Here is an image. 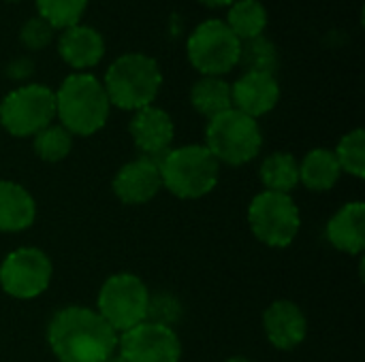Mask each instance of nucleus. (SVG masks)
<instances>
[{
    "label": "nucleus",
    "instance_id": "nucleus-1",
    "mask_svg": "<svg viewBox=\"0 0 365 362\" xmlns=\"http://www.w3.org/2000/svg\"><path fill=\"white\" fill-rule=\"evenodd\" d=\"M118 333L90 307H64L47 326V344L60 362H105L118 352Z\"/></svg>",
    "mask_w": 365,
    "mask_h": 362
},
{
    "label": "nucleus",
    "instance_id": "nucleus-2",
    "mask_svg": "<svg viewBox=\"0 0 365 362\" xmlns=\"http://www.w3.org/2000/svg\"><path fill=\"white\" fill-rule=\"evenodd\" d=\"M111 102L103 81L90 73L68 75L56 92V117L73 137H90L109 119Z\"/></svg>",
    "mask_w": 365,
    "mask_h": 362
},
{
    "label": "nucleus",
    "instance_id": "nucleus-3",
    "mask_svg": "<svg viewBox=\"0 0 365 362\" xmlns=\"http://www.w3.org/2000/svg\"><path fill=\"white\" fill-rule=\"evenodd\" d=\"M103 87L113 107L122 111H139L154 105L163 87V73L154 58L130 51L118 55L109 64Z\"/></svg>",
    "mask_w": 365,
    "mask_h": 362
},
{
    "label": "nucleus",
    "instance_id": "nucleus-4",
    "mask_svg": "<svg viewBox=\"0 0 365 362\" xmlns=\"http://www.w3.org/2000/svg\"><path fill=\"white\" fill-rule=\"evenodd\" d=\"M160 181L173 196L192 201L210 194L220 177V162L205 145H182L169 149L160 160Z\"/></svg>",
    "mask_w": 365,
    "mask_h": 362
},
{
    "label": "nucleus",
    "instance_id": "nucleus-5",
    "mask_svg": "<svg viewBox=\"0 0 365 362\" xmlns=\"http://www.w3.org/2000/svg\"><path fill=\"white\" fill-rule=\"evenodd\" d=\"M205 147L220 164L242 166L259 156L263 147V132L255 117H248L237 109H229L207 122Z\"/></svg>",
    "mask_w": 365,
    "mask_h": 362
},
{
    "label": "nucleus",
    "instance_id": "nucleus-6",
    "mask_svg": "<svg viewBox=\"0 0 365 362\" xmlns=\"http://www.w3.org/2000/svg\"><path fill=\"white\" fill-rule=\"evenodd\" d=\"M242 41L225 19L201 21L186 41V55L201 77H225L240 64Z\"/></svg>",
    "mask_w": 365,
    "mask_h": 362
},
{
    "label": "nucleus",
    "instance_id": "nucleus-7",
    "mask_svg": "<svg viewBox=\"0 0 365 362\" xmlns=\"http://www.w3.org/2000/svg\"><path fill=\"white\" fill-rule=\"evenodd\" d=\"M56 119V92L43 83H24L0 100V126L11 137H34Z\"/></svg>",
    "mask_w": 365,
    "mask_h": 362
},
{
    "label": "nucleus",
    "instance_id": "nucleus-8",
    "mask_svg": "<svg viewBox=\"0 0 365 362\" xmlns=\"http://www.w3.org/2000/svg\"><path fill=\"white\" fill-rule=\"evenodd\" d=\"M148 303L150 290L141 277L133 273H115L103 284L96 301V312L118 335H122L145 322Z\"/></svg>",
    "mask_w": 365,
    "mask_h": 362
},
{
    "label": "nucleus",
    "instance_id": "nucleus-9",
    "mask_svg": "<svg viewBox=\"0 0 365 362\" xmlns=\"http://www.w3.org/2000/svg\"><path fill=\"white\" fill-rule=\"evenodd\" d=\"M248 224L263 245L289 247L302 228V213L291 194L265 190L252 198L248 207Z\"/></svg>",
    "mask_w": 365,
    "mask_h": 362
},
{
    "label": "nucleus",
    "instance_id": "nucleus-10",
    "mask_svg": "<svg viewBox=\"0 0 365 362\" xmlns=\"http://www.w3.org/2000/svg\"><path fill=\"white\" fill-rule=\"evenodd\" d=\"M51 260L38 247H19L6 254L0 265V288L19 301L41 297L51 282Z\"/></svg>",
    "mask_w": 365,
    "mask_h": 362
},
{
    "label": "nucleus",
    "instance_id": "nucleus-11",
    "mask_svg": "<svg viewBox=\"0 0 365 362\" xmlns=\"http://www.w3.org/2000/svg\"><path fill=\"white\" fill-rule=\"evenodd\" d=\"M118 354L126 362H180L182 344L171 326L145 320L118 337Z\"/></svg>",
    "mask_w": 365,
    "mask_h": 362
},
{
    "label": "nucleus",
    "instance_id": "nucleus-12",
    "mask_svg": "<svg viewBox=\"0 0 365 362\" xmlns=\"http://www.w3.org/2000/svg\"><path fill=\"white\" fill-rule=\"evenodd\" d=\"M128 132L141 156L160 160L171 149L175 126H173L171 115L165 109L150 105L145 109L135 111L128 124Z\"/></svg>",
    "mask_w": 365,
    "mask_h": 362
},
{
    "label": "nucleus",
    "instance_id": "nucleus-13",
    "mask_svg": "<svg viewBox=\"0 0 365 362\" xmlns=\"http://www.w3.org/2000/svg\"><path fill=\"white\" fill-rule=\"evenodd\" d=\"M113 194L124 205H143L150 203L163 188L158 160L139 156L137 160L126 162L111 181Z\"/></svg>",
    "mask_w": 365,
    "mask_h": 362
},
{
    "label": "nucleus",
    "instance_id": "nucleus-14",
    "mask_svg": "<svg viewBox=\"0 0 365 362\" xmlns=\"http://www.w3.org/2000/svg\"><path fill=\"white\" fill-rule=\"evenodd\" d=\"M233 109L248 117L267 115L280 100V83L274 73L246 70L235 83H231Z\"/></svg>",
    "mask_w": 365,
    "mask_h": 362
},
{
    "label": "nucleus",
    "instance_id": "nucleus-15",
    "mask_svg": "<svg viewBox=\"0 0 365 362\" xmlns=\"http://www.w3.org/2000/svg\"><path fill=\"white\" fill-rule=\"evenodd\" d=\"M263 331L276 350H295L308 335V320L293 301H276L263 314Z\"/></svg>",
    "mask_w": 365,
    "mask_h": 362
},
{
    "label": "nucleus",
    "instance_id": "nucleus-16",
    "mask_svg": "<svg viewBox=\"0 0 365 362\" xmlns=\"http://www.w3.org/2000/svg\"><path fill=\"white\" fill-rule=\"evenodd\" d=\"M58 53L71 68L86 73L88 68H94L103 60L105 38L96 28L77 23L62 30L58 38Z\"/></svg>",
    "mask_w": 365,
    "mask_h": 362
},
{
    "label": "nucleus",
    "instance_id": "nucleus-17",
    "mask_svg": "<svg viewBox=\"0 0 365 362\" xmlns=\"http://www.w3.org/2000/svg\"><path fill=\"white\" fill-rule=\"evenodd\" d=\"M327 241L351 256L361 254L365 247V205L361 201L346 203L327 222Z\"/></svg>",
    "mask_w": 365,
    "mask_h": 362
},
{
    "label": "nucleus",
    "instance_id": "nucleus-18",
    "mask_svg": "<svg viewBox=\"0 0 365 362\" xmlns=\"http://www.w3.org/2000/svg\"><path fill=\"white\" fill-rule=\"evenodd\" d=\"M34 218L32 194L15 181L0 179V233H21L34 224Z\"/></svg>",
    "mask_w": 365,
    "mask_h": 362
},
{
    "label": "nucleus",
    "instance_id": "nucleus-19",
    "mask_svg": "<svg viewBox=\"0 0 365 362\" xmlns=\"http://www.w3.org/2000/svg\"><path fill=\"white\" fill-rule=\"evenodd\" d=\"M342 175L338 158L331 149L317 147L304 156L299 162V183H304L312 192L331 190Z\"/></svg>",
    "mask_w": 365,
    "mask_h": 362
},
{
    "label": "nucleus",
    "instance_id": "nucleus-20",
    "mask_svg": "<svg viewBox=\"0 0 365 362\" xmlns=\"http://www.w3.org/2000/svg\"><path fill=\"white\" fill-rule=\"evenodd\" d=\"M190 105L207 119L233 109L231 83L222 77H199L190 87Z\"/></svg>",
    "mask_w": 365,
    "mask_h": 362
},
{
    "label": "nucleus",
    "instance_id": "nucleus-21",
    "mask_svg": "<svg viewBox=\"0 0 365 362\" xmlns=\"http://www.w3.org/2000/svg\"><path fill=\"white\" fill-rule=\"evenodd\" d=\"M225 23L242 43L263 36L267 28V9L261 0H235L227 11Z\"/></svg>",
    "mask_w": 365,
    "mask_h": 362
},
{
    "label": "nucleus",
    "instance_id": "nucleus-22",
    "mask_svg": "<svg viewBox=\"0 0 365 362\" xmlns=\"http://www.w3.org/2000/svg\"><path fill=\"white\" fill-rule=\"evenodd\" d=\"M259 175L267 192L291 194L299 183V162L289 151H276L263 160Z\"/></svg>",
    "mask_w": 365,
    "mask_h": 362
},
{
    "label": "nucleus",
    "instance_id": "nucleus-23",
    "mask_svg": "<svg viewBox=\"0 0 365 362\" xmlns=\"http://www.w3.org/2000/svg\"><path fill=\"white\" fill-rule=\"evenodd\" d=\"M38 17H43L53 30H66L81 23L88 0H34Z\"/></svg>",
    "mask_w": 365,
    "mask_h": 362
},
{
    "label": "nucleus",
    "instance_id": "nucleus-24",
    "mask_svg": "<svg viewBox=\"0 0 365 362\" xmlns=\"http://www.w3.org/2000/svg\"><path fill=\"white\" fill-rule=\"evenodd\" d=\"M71 149L73 134L60 124H49L34 134V154L43 162H62L71 154Z\"/></svg>",
    "mask_w": 365,
    "mask_h": 362
},
{
    "label": "nucleus",
    "instance_id": "nucleus-25",
    "mask_svg": "<svg viewBox=\"0 0 365 362\" xmlns=\"http://www.w3.org/2000/svg\"><path fill=\"white\" fill-rule=\"evenodd\" d=\"M336 158L342 173H349L357 179L365 177V132L361 128L344 134L336 147Z\"/></svg>",
    "mask_w": 365,
    "mask_h": 362
},
{
    "label": "nucleus",
    "instance_id": "nucleus-26",
    "mask_svg": "<svg viewBox=\"0 0 365 362\" xmlns=\"http://www.w3.org/2000/svg\"><path fill=\"white\" fill-rule=\"evenodd\" d=\"M240 64L246 66L248 70L274 73L276 75V66H278L276 45L269 38H265V36H257V38L244 41L242 43V51H240Z\"/></svg>",
    "mask_w": 365,
    "mask_h": 362
},
{
    "label": "nucleus",
    "instance_id": "nucleus-27",
    "mask_svg": "<svg viewBox=\"0 0 365 362\" xmlns=\"http://www.w3.org/2000/svg\"><path fill=\"white\" fill-rule=\"evenodd\" d=\"M53 34L56 30L43 19V17H30L21 30H19V41L24 43L26 49L30 51H38V49H45L51 41H53Z\"/></svg>",
    "mask_w": 365,
    "mask_h": 362
},
{
    "label": "nucleus",
    "instance_id": "nucleus-28",
    "mask_svg": "<svg viewBox=\"0 0 365 362\" xmlns=\"http://www.w3.org/2000/svg\"><path fill=\"white\" fill-rule=\"evenodd\" d=\"M180 303L171 297V294H158V297H150L148 303V322H156V324H165L173 329V322L180 320Z\"/></svg>",
    "mask_w": 365,
    "mask_h": 362
},
{
    "label": "nucleus",
    "instance_id": "nucleus-29",
    "mask_svg": "<svg viewBox=\"0 0 365 362\" xmlns=\"http://www.w3.org/2000/svg\"><path fill=\"white\" fill-rule=\"evenodd\" d=\"M32 70H34V66H32V60H30V58H17V60H13L11 66L6 68V73H9L13 79H26V77L32 75Z\"/></svg>",
    "mask_w": 365,
    "mask_h": 362
},
{
    "label": "nucleus",
    "instance_id": "nucleus-30",
    "mask_svg": "<svg viewBox=\"0 0 365 362\" xmlns=\"http://www.w3.org/2000/svg\"><path fill=\"white\" fill-rule=\"evenodd\" d=\"M201 4H205V6H210V9H229L235 0H199Z\"/></svg>",
    "mask_w": 365,
    "mask_h": 362
},
{
    "label": "nucleus",
    "instance_id": "nucleus-31",
    "mask_svg": "<svg viewBox=\"0 0 365 362\" xmlns=\"http://www.w3.org/2000/svg\"><path fill=\"white\" fill-rule=\"evenodd\" d=\"M105 362H126V361H124V358H122V356H120V354L115 352L113 356H109V358H107V361H105Z\"/></svg>",
    "mask_w": 365,
    "mask_h": 362
},
{
    "label": "nucleus",
    "instance_id": "nucleus-32",
    "mask_svg": "<svg viewBox=\"0 0 365 362\" xmlns=\"http://www.w3.org/2000/svg\"><path fill=\"white\" fill-rule=\"evenodd\" d=\"M225 362H250L248 358H244V356H233V358H229V361Z\"/></svg>",
    "mask_w": 365,
    "mask_h": 362
},
{
    "label": "nucleus",
    "instance_id": "nucleus-33",
    "mask_svg": "<svg viewBox=\"0 0 365 362\" xmlns=\"http://www.w3.org/2000/svg\"><path fill=\"white\" fill-rule=\"evenodd\" d=\"M6 2H17V0H6Z\"/></svg>",
    "mask_w": 365,
    "mask_h": 362
}]
</instances>
